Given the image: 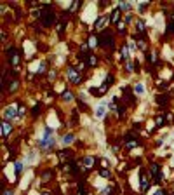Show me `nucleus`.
Here are the masks:
<instances>
[{
  "label": "nucleus",
  "instance_id": "36",
  "mask_svg": "<svg viewBox=\"0 0 174 195\" xmlns=\"http://www.w3.org/2000/svg\"><path fill=\"white\" fill-rule=\"evenodd\" d=\"M64 26H66V23H64V21H61V23L58 24V33H59V35H63V31H64Z\"/></svg>",
  "mask_w": 174,
  "mask_h": 195
},
{
  "label": "nucleus",
  "instance_id": "7",
  "mask_svg": "<svg viewBox=\"0 0 174 195\" xmlns=\"http://www.w3.org/2000/svg\"><path fill=\"white\" fill-rule=\"evenodd\" d=\"M96 162H98V159H96V157H92V155H87V157H84L82 160H80V164L84 165V169H85V171H89V169H94Z\"/></svg>",
  "mask_w": 174,
  "mask_h": 195
},
{
  "label": "nucleus",
  "instance_id": "40",
  "mask_svg": "<svg viewBox=\"0 0 174 195\" xmlns=\"http://www.w3.org/2000/svg\"><path fill=\"white\" fill-rule=\"evenodd\" d=\"M18 84H19V82H18V80H12V84H10L12 87H9V91H10V93H14V91L18 89Z\"/></svg>",
  "mask_w": 174,
  "mask_h": 195
},
{
  "label": "nucleus",
  "instance_id": "14",
  "mask_svg": "<svg viewBox=\"0 0 174 195\" xmlns=\"http://www.w3.org/2000/svg\"><path fill=\"white\" fill-rule=\"evenodd\" d=\"M98 63H99V58H98L96 54H89L87 59H85V66H87V68H92V66H98Z\"/></svg>",
  "mask_w": 174,
  "mask_h": 195
},
{
  "label": "nucleus",
  "instance_id": "5",
  "mask_svg": "<svg viewBox=\"0 0 174 195\" xmlns=\"http://www.w3.org/2000/svg\"><path fill=\"white\" fill-rule=\"evenodd\" d=\"M42 24L45 26V28H49V26H52L56 21H58V14L54 12L52 9H47L45 12H44V18H42Z\"/></svg>",
  "mask_w": 174,
  "mask_h": 195
},
{
  "label": "nucleus",
  "instance_id": "8",
  "mask_svg": "<svg viewBox=\"0 0 174 195\" xmlns=\"http://www.w3.org/2000/svg\"><path fill=\"white\" fill-rule=\"evenodd\" d=\"M139 181H141V194H146L148 192V186H150V181H148V174H146L144 169L139 171Z\"/></svg>",
  "mask_w": 174,
  "mask_h": 195
},
{
  "label": "nucleus",
  "instance_id": "18",
  "mask_svg": "<svg viewBox=\"0 0 174 195\" xmlns=\"http://www.w3.org/2000/svg\"><path fill=\"white\" fill-rule=\"evenodd\" d=\"M58 157H59V160H61V164H63L64 160H70L72 159V150H59Z\"/></svg>",
  "mask_w": 174,
  "mask_h": 195
},
{
  "label": "nucleus",
  "instance_id": "22",
  "mask_svg": "<svg viewBox=\"0 0 174 195\" xmlns=\"http://www.w3.org/2000/svg\"><path fill=\"white\" fill-rule=\"evenodd\" d=\"M146 61H148V65H155L157 63V54L152 51H148L146 52Z\"/></svg>",
  "mask_w": 174,
  "mask_h": 195
},
{
  "label": "nucleus",
  "instance_id": "3",
  "mask_svg": "<svg viewBox=\"0 0 174 195\" xmlns=\"http://www.w3.org/2000/svg\"><path fill=\"white\" fill-rule=\"evenodd\" d=\"M7 63H9L10 66H18L21 63V52L18 51V47H14V45H10L7 47Z\"/></svg>",
  "mask_w": 174,
  "mask_h": 195
},
{
  "label": "nucleus",
  "instance_id": "13",
  "mask_svg": "<svg viewBox=\"0 0 174 195\" xmlns=\"http://www.w3.org/2000/svg\"><path fill=\"white\" fill-rule=\"evenodd\" d=\"M120 59L122 61H129L131 59V49L127 47V44H122V47H120Z\"/></svg>",
  "mask_w": 174,
  "mask_h": 195
},
{
  "label": "nucleus",
  "instance_id": "24",
  "mask_svg": "<svg viewBox=\"0 0 174 195\" xmlns=\"http://www.w3.org/2000/svg\"><path fill=\"white\" fill-rule=\"evenodd\" d=\"M40 113H42V105L40 103H37V105L31 108V115H33V117H39Z\"/></svg>",
  "mask_w": 174,
  "mask_h": 195
},
{
  "label": "nucleus",
  "instance_id": "35",
  "mask_svg": "<svg viewBox=\"0 0 174 195\" xmlns=\"http://www.w3.org/2000/svg\"><path fill=\"white\" fill-rule=\"evenodd\" d=\"M143 85H141V84H136V85H134V93L136 94H143Z\"/></svg>",
  "mask_w": 174,
  "mask_h": 195
},
{
  "label": "nucleus",
  "instance_id": "23",
  "mask_svg": "<svg viewBox=\"0 0 174 195\" xmlns=\"http://www.w3.org/2000/svg\"><path fill=\"white\" fill-rule=\"evenodd\" d=\"M73 139H75V134H73V133H68V134H64V136H63V143H64V145L73 143Z\"/></svg>",
  "mask_w": 174,
  "mask_h": 195
},
{
  "label": "nucleus",
  "instance_id": "28",
  "mask_svg": "<svg viewBox=\"0 0 174 195\" xmlns=\"http://www.w3.org/2000/svg\"><path fill=\"white\" fill-rule=\"evenodd\" d=\"M44 181H49V179H51V178H54V171H52V169H49V171H44Z\"/></svg>",
  "mask_w": 174,
  "mask_h": 195
},
{
  "label": "nucleus",
  "instance_id": "42",
  "mask_svg": "<svg viewBox=\"0 0 174 195\" xmlns=\"http://www.w3.org/2000/svg\"><path fill=\"white\" fill-rule=\"evenodd\" d=\"M148 5H150V2H144V4H139V5H138V9H139V10H144Z\"/></svg>",
  "mask_w": 174,
  "mask_h": 195
},
{
  "label": "nucleus",
  "instance_id": "41",
  "mask_svg": "<svg viewBox=\"0 0 174 195\" xmlns=\"http://www.w3.org/2000/svg\"><path fill=\"white\" fill-rule=\"evenodd\" d=\"M78 108H82V112H85V110H87V105H85L82 99H78Z\"/></svg>",
  "mask_w": 174,
  "mask_h": 195
},
{
  "label": "nucleus",
  "instance_id": "34",
  "mask_svg": "<svg viewBox=\"0 0 174 195\" xmlns=\"http://www.w3.org/2000/svg\"><path fill=\"white\" fill-rule=\"evenodd\" d=\"M99 176L101 178H110L112 173H110V169H99Z\"/></svg>",
  "mask_w": 174,
  "mask_h": 195
},
{
  "label": "nucleus",
  "instance_id": "20",
  "mask_svg": "<svg viewBox=\"0 0 174 195\" xmlns=\"http://www.w3.org/2000/svg\"><path fill=\"white\" fill-rule=\"evenodd\" d=\"M158 173H160V165L157 164V162H152V164H150V176L155 178Z\"/></svg>",
  "mask_w": 174,
  "mask_h": 195
},
{
  "label": "nucleus",
  "instance_id": "27",
  "mask_svg": "<svg viewBox=\"0 0 174 195\" xmlns=\"http://www.w3.org/2000/svg\"><path fill=\"white\" fill-rule=\"evenodd\" d=\"M167 35H174V19H171L167 23V30H165Z\"/></svg>",
  "mask_w": 174,
  "mask_h": 195
},
{
  "label": "nucleus",
  "instance_id": "10",
  "mask_svg": "<svg viewBox=\"0 0 174 195\" xmlns=\"http://www.w3.org/2000/svg\"><path fill=\"white\" fill-rule=\"evenodd\" d=\"M14 117H18V110H16V106L12 105V106H7L5 108V112H4V120H12Z\"/></svg>",
  "mask_w": 174,
  "mask_h": 195
},
{
  "label": "nucleus",
  "instance_id": "21",
  "mask_svg": "<svg viewBox=\"0 0 174 195\" xmlns=\"http://www.w3.org/2000/svg\"><path fill=\"white\" fill-rule=\"evenodd\" d=\"M125 28H127V23H125V21H118V24H117V33H118V35H125V33H127Z\"/></svg>",
  "mask_w": 174,
  "mask_h": 195
},
{
  "label": "nucleus",
  "instance_id": "38",
  "mask_svg": "<svg viewBox=\"0 0 174 195\" xmlns=\"http://www.w3.org/2000/svg\"><path fill=\"white\" fill-rule=\"evenodd\" d=\"M155 195H171L167 190H164V188H158L157 192H155Z\"/></svg>",
  "mask_w": 174,
  "mask_h": 195
},
{
  "label": "nucleus",
  "instance_id": "29",
  "mask_svg": "<svg viewBox=\"0 0 174 195\" xmlns=\"http://www.w3.org/2000/svg\"><path fill=\"white\" fill-rule=\"evenodd\" d=\"M125 70H127V73L136 72V68H134V61H127V63H125Z\"/></svg>",
  "mask_w": 174,
  "mask_h": 195
},
{
  "label": "nucleus",
  "instance_id": "15",
  "mask_svg": "<svg viewBox=\"0 0 174 195\" xmlns=\"http://www.w3.org/2000/svg\"><path fill=\"white\" fill-rule=\"evenodd\" d=\"M165 122H167L165 113H157V115H155V127H164Z\"/></svg>",
  "mask_w": 174,
  "mask_h": 195
},
{
  "label": "nucleus",
  "instance_id": "17",
  "mask_svg": "<svg viewBox=\"0 0 174 195\" xmlns=\"http://www.w3.org/2000/svg\"><path fill=\"white\" fill-rule=\"evenodd\" d=\"M87 45H89V49H94V47H98V45H99V35H89Z\"/></svg>",
  "mask_w": 174,
  "mask_h": 195
},
{
  "label": "nucleus",
  "instance_id": "30",
  "mask_svg": "<svg viewBox=\"0 0 174 195\" xmlns=\"http://www.w3.org/2000/svg\"><path fill=\"white\" fill-rule=\"evenodd\" d=\"M21 173H23V164H21V162H16V179H19Z\"/></svg>",
  "mask_w": 174,
  "mask_h": 195
},
{
  "label": "nucleus",
  "instance_id": "43",
  "mask_svg": "<svg viewBox=\"0 0 174 195\" xmlns=\"http://www.w3.org/2000/svg\"><path fill=\"white\" fill-rule=\"evenodd\" d=\"M5 195H12V192H5Z\"/></svg>",
  "mask_w": 174,
  "mask_h": 195
},
{
  "label": "nucleus",
  "instance_id": "16",
  "mask_svg": "<svg viewBox=\"0 0 174 195\" xmlns=\"http://www.w3.org/2000/svg\"><path fill=\"white\" fill-rule=\"evenodd\" d=\"M10 133H12V125H10V122L4 120V122H2V138L5 139V138H7Z\"/></svg>",
  "mask_w": 174,
  "mask_h": 195
},
{
  "label": "nucleus",
  "instance_id": "1",
  "mask_svg": "<svg viewBox=\"0 0 174 195\" xmlns=\"http://www.w3.org/2000/svg\"><path fill=\"white\" fill-rule=\"evenodd\" d=\"M115 37H113L112 33L108 30H103L101 33H99V45L101 47H104V49H108V51H113L115 49Z\"/></svg>",
  "mask_w": 174,
  "mask_h": 195
},
{
  "label": "nucleus",
  "instance_id": "2",
  "mask_svg": "<svg viewBox=\"0 0 174 195\" xmlns=\"http://www.w3.org/2000/svg\"><path fill=\"white\" fill-rule=\"evenodd\" d=\"M39 146L44 148V150H51L52 146H54V136H52V129H51V127H47V129L44 131V138L39 141Z\"/></svg>",
  "mask_w": 174,
  "mask_h": 195
},
{
  "label": "nucleus",
  "instance_id": "37",
  "mask_svg": "<svg viewBox=\"0 0 174 195\" xmlns=\"http://www.w3.org/2000/svg\"><path fill=\"white\" fill-rule=\"evenodd\" d=\"M167 87H169V82H158V89H160V91H165V89H167Z\"/></svg>",
  "mask_w": 174,
  "mask_h": 195
},
{
  "label": "nucleus",
  "instance_id": "6",
  "mask_svg": "<svg viewBox=\"0 0 174 195\" xmlns=\"http://www.w3.org/2000/svg\"><path fill=\"white\" fill-rule=\"evenodd\" d=\"M66 75H68V79H70V82H72L73 85H78V84L84 80L82 73L78 72L77 68H73V66H70V68L66 70Z\"/></svg>",
  "mask_w": 174,
  "mask_h": 195
},
{
  "label": "nucleus",
  "instance_id": "33",
  "mask_svg": "<svg viewBox=\"0 0 174 195\" xmlns=\"http://www.w3.org/2000/svg\"><path fill=\"white\" fill-rule=\"evenodd\" d=\"M104 110H106V106H104V105H101V106L98 108V112H96V117H98V119H101L103 115H104Z\"/></svg>",
  "mask_w": 174,
  "mask_h": 195
},
{
  "label": "nucleus",
  "instance_id": "44",
  "mask_svg": "<svg viewBox=\"0 0 174 195\" xmlns=\"http://www.w3.org/2000/svg\"><path fill=\"white\" fill-rule=\"evenodd\" d=\"M171 195H174V194H171Z\"/></svg>",
  "mask_w": 174,
  "mask_h": 195
},
{
  "label": "nucleus",
  "instance_id": "32",
  "mask_svg": "<svg viewBox=\"0 0 174 195\" xmlns=\"http://www.w3.org/2000/svg\"><path fill=\"white\" fill-rule=\"evenodd\" d=\"M118 9H120V10H125V12H129V10H131V4H125V2H122V4H118Z\"/></svg>",
  "mask_w": 174,
  "mask_h": 195
},
{
  "label": "nucleus",
  "instance_id": "12",
  "mask_svg": "<svg viewBox=\"0 0 174 195\" xmlns=\"http://www.w3.org/2000/svg\"><path fill=\"white\" fill-rule=\"evenodd\" d=\"M134 28H136V33H138V35H146V23H144L141 18H139V19H136Z\"/></svg>",
  "mask_w": 174,
  "mask_h": 195
},
{
  "label": "nucleus",
  "instance_id": "4",
  "mask_svg": "<svg viewBox=\"0 0 174 195\" xmlns=\"http://www.w3.org/2000/svg\"><path fill=\"white\" fill-rule=\"evenodd\" d=\"M139 145H141L139 138H138V136H134L133 133H127L125 136H124V146H125L127 150H133V148L139 146Z\"/></svg>",
  "mask_w": 174,
  "mask_h": 195
},
{
  "label": "nucleus",
  "instance_id": "25",
  "mask_svg": "<svg viewBox=\"0 0 174 195\" xmlns=\"http://www.w3.org/2000/svg\"><path fill=\"white\" fill-rule=\"evenodd\" d=\"M61 99H63V101H72V99H73V94H72V91H68V89H66V91H63V94H61Z\"/></svg>",
  "mask_w": 174,
  "mask_h": 195
},
{
  "label": "nucleus",
  "instance_id": "26",
  "mask_svg": "<svg viewBox=\"0 0 174 195\" xmlns=\"http://www.w3.org/2000/svg\"><path fill=\"white\" fill-rule=\"evenodd\" d=\"M115 82V77H113V73H108V75H106V79H104V85H106V87H112V84Z\"/></svg>",
  "mask_w": 174,
  "mask_h": 195
},
{
  "label": "nucleus",
  "instance_id": "39",
  "mask_svg": "<svg viewBox=\"0 0 174 195\" xmlns=\"http://www.w3.org/2000/svg\"><path fill=\"white\" fill-rule=\"evenodd\" d=\"M133 19H134V18H133V12H127L124 21H125V23H133Z\"/></svg>",
  "mask_w": 174,
  "mask_h": 195
},
{
  "label": "nucleus",
  "instance_id": "9",
  "mask_svg": "<svg viewBox=\"0 0 174 195\" xmlns=\"http://www.w3.org/2000/svg\"><path fill=\"white\" fill-rule=\"evenodd\" d=\"M104 24H110V16H98V19L94 21V30H103Z\"/></svg>",
  "mask_w": 174,
  "mask_h": 195
},
{
  "label": "nucleus",
  "instance_id": "31",
  "mask_svg": "<svg viewBox=\"0 0 174 195\" xmlns=\"http://www.w3.org/2000/svg\"><path fill=\"white\" fill-rule=\"evenodd\" d=\"M26 112H28V110H26V106H23V105H19V106H18V117H24V115H26Z\"/></svg>",
  "mask_w": 174,
  "mask_h": 195
},
{
  "label": "nucleus",
  "instance_id": "19",
  "mask_svg": "<svg viewBox=\"0 0 174 195\" xmlns=\"http://www.w3.org/2000/svg\"><path fill=\"white\" fill-rule=\"evenodd\" d=\"M169 99H171L169 94H158V96H157V105H160V106L164 105V106H167V105H169Z\"/></svg>",
  "mask_w": 174,
  "mask_h": 195
},
{
  "label": "nucleus",
  "instance_id": "11",
  "mask_svg": "<svg viewBox=\"0 0 174 195\" xmlns=\"http://www.w3.org/2000/svg\"><path fill=\"white\" fill-rule=\"evenodd\" d=\"M120 12H122V10L118 9V5L110 12V24H115V26L118 24V21H120Z\"/></svg>",
  "mask_w": 174,
  "mask_h": 195
}]
</instances>
